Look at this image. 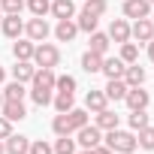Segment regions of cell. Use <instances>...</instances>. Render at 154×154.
Segmentation results:
<instances>
[{
	"label": "cell",
	"instance_id": "7",
	"mask_svg": "<svg viewBox=\"0 0 154 154\" xmlns=\"http://www.w3.org/2000/svg\"><path fill=\"white\" fill-rule=\"evenodd\" d=\"M54 69L51 66H36L33 79H30V88H45V91H54Z\"/></svg>",
	"mask_w": 154,
	"mask_h": 154
},
{
	"label": "cell",
	"instance_id": "31",
	"mask_svg": "<svg viewBox=\"0 0 154 154\" xmlns=\"http://www.w3.org/2000/svg\"><path fill=\"white\" fill-rule=\"evenodd\" d=\"M24 6L30 9V15H36V18H45V15H48V9H51V0H27Z\"/></svg>",
	"mask_w": 154,
	"mask_h": 154
},
{
	"label": "cell",
	"instance_id": "11",
	"mask_svg": "<svg viewBox=\"0 0 154 154\" xmlns=\"http://www.w3.org/2000/svg\"><path fill=\"white\" fill-rule=\"evenodd\" d=\"M0 112H3V118H9V121H24V118H27L24 100H3Z\"/></svg>",
	"mask_w": 154,
	"mask_h": 154
},
{
	"label": "cell",
	"instance_id": "21",
	"mask_svg": "<svg viewBox=\"0 0 154 154\" xmlns=\"http://www.w3.org/2000/svg\"><path fill=\"white\" fill-rule=\"evenodd\" d=\"M109 45H112L109 33H100V30H94V33H91V42H88V51H97V54H103V57H106Z\"/></svg>",
	"mask_w": 154,
	"mask_h": 154
},
{
	"label": "cell",
	"instance_id": "32",
	"mask_svg": "<svg viewBox=\"0 0 154 154\" xmlns=\"http://www.w3.org/2000/svg\"><path fill=\"white\" fill-rule=\"evenodd\" d=\"M24 94H27V91H24V85H21V82H15V79L3 88V100H24Z\"/></svg>",
	"mask_w": 154,
	"mask_h": 154
},
{
	"label": "cell",
	"instance_id": "34",
	"mask_svg": "<svg viewBox=\"0 0 154 154\" xmlns=\"http://www.w3.org/2000/svg\"><path fill=\"white\" fill-rule=\"evenodd\" d=\"M0 9H3V15H21L24 0H0Z\"/></svg>",
	"mask_w": 154,
	"mask_h": 154
},
{
	"label": "cell",
	"instance_id": "22",
	"mask_svg": "<svg viewBox=\"0 0 154 154\" xmlns=\"http://www.w3.org/2000/svg\"><path fill=\"white\" fill-rule=\"evenodd\" d=\"M75 24H79V30H85V33H94V30H97V24H100V15H94V12L82 9V12H79V18H75Z\"/></svg>",
	"mask_w": 154,
	"mask_h": 154
},
{
	"label": "cell",
	"instance_id": "18",
	"mask_svg": "<svg viewBox=\"0 0 154 154\" xmlns=\"http://www.w3.org/2000/svg\"><path fill=\"white\" fill-rule=\"evenodd\" d=\"M57 21L60 18H75V0H51V9H48Z\"/></svg>",
	"mask_w": 154,
	"mask_h": 154
},
{
	"label": "cell",
	"instance_id": "17",
	"mask_svg": "<svg viewBox=\"0 0 154 154\" xmlns=\"http://www.w3.org/2000/svg\"><path fill=\"white\" fill-rule=\"evenodd\" d=\"M106 106H109V97H106L103 91H94V88H91V91L85 94V109H88V112L97 115V112H103Z\"/></svg>",
	"mask_w": 154,
	"mask_h": 154
},
{
	"label": "cell",
	"instance_id": "6",
	"mask_svg": "<svg viewBox=\"0 0 154 154\" xmlns=\"http://www.w3.org/2000/svg\"><path fill=\"white\" fill-rule=\"evenodd\" d=\"M130 36H133L136 42H151V39H154V24H151V18H136V21L130 24Z\"/></svg>",
	"mask_w": 154,
	"mask_h": 154
},
{
	"label": "cell",
	"instance_id": "44",
	"mask_svg": "<svg viewBox=\"0 0 154 154\" xmlns=\"http://www.w3.org/2000/svg\"><path fill=\"white\" fill-rule=\"evenodd\" d=\"M0 154H6V148H3V139H0Z\"/></svg>",
	"mask_w": 154,
	"mask_h": 154
},
{
	"label": "cell",
	"instance_id": "19",
	"mask_svg": "<svg viewBox=\"0 0 154 154\" xmlns=\"http://www.w3.org/2000/svg\"><path fill=\"white\" fill-rule=\"evenodd\" d=\"M121 79L127 82V88H139V85L145 82V69L139 66V60H136V63H127V69H124Z\"/></svg>",
	"mask_w": 154,
	"mask_h": 154
},
{
	"label": "cell",
	"instance_id": "43",
	"mask_svg": "<svg viewBox=\"0 0 154 154\" xmlns=\"http://www.w3.org/2000/svg\"><path fill=\"white\" fill-rule=\"evenodd\" d=\"M79 154H94V151H91V148H82V151H79Z\"/></svg>",
	"mask_w": 154,
	"mask_h": 154
},
{
	"label": "cell",
	"instance_id": "30",
	"mask_svg": "<svg viewBox=\"0 0 154 154\" xmlns=\"http://www.w3.org/2000/svg\"><path fill=\"white\" fill-rule=\"evenodd\" d=\"M118 57H121L124 63H136V60H139V45H136V42H130V39H127V42H121V54H118Z\"/></svg>",
	"mask_w": 154,
	"mask_h": 154
},
{
	"label": "cell",
	"instance_id": "37",
	"mask_svg": "<svg viewBox=\"0 0 154 154\" xmlns=\"http://www.w3.org/2000/svg\"><path fill=\"white\" fill-rule=\"evenodd\" d=\"M82 9H88V12H94V15H103V12L109 9V3H106V0H85Z\"/></svg>",
	"mask_w": 154,
	"mask_h": 154
},
{
	"label": "cell",
	"instance_id": "36",
	"mask_svg": "<svg viewBox=\"0 0 154 154\" xmlns=\"http://www.w3.org/2000/svg\"><path fill=\"white\" fill-rule=\"evenodd\" d=\"M30 97H33L36 106H48L51 103V91H45V88H30Z\"/></svg>",
	"mask_w": 154,
	"mask_h": 154
},
{
	"label": "cell",
	"instance_id": "35",
	"mask_svg": "<svg viewBox=\"0 0 154 154\" xmlns=\"http://www.w3.org/2000/svg\"><path fill=\"white\" fill-rule=\"evenodd\" d=\"M54 91L75 94V79H72V75H57V79H54Z\"/></svg>",
	"mask_w": 154,
	"mask_h": 154
},
{
	"label": "cell",
	"instance_id": "14",
	"mask_svg": "<svg viewBox=\"0 0 154 154\" xmlns=\"http://www.w3.org/2000/svg\"><path fill=\"white\" fill-rule=\"evenodd\" d=\"M0 30H3L9 39H18L24 33V21L18 15H3V21H0Z\"/></svg>",
	"mask_w": 154,
	"mask_h": 154
},
{
	"label": "cell",
	"instance_id": "5",
	"mask_svg": "<svg viewBox=\"0 0 154 154\" xmlns=\"http://www.w3.org/2000/svg\"><path fill=\"white\" fill-rule=\"evenodd\" d=\"M124 103L130 106V112H136V109H148V103H151V94L139 85V88H127V97H124Z\"/></svg>",
	"mask_w": 154,
	"mask_h": 154
},
{
	"label": "cell",
	"instance_id": "46",
	"mask_svg": "<svg viewBox=\"0 0 154 154\" xmlns=\"http://www.w3.org/2000/svg\"><path fill=\"white\" fill-rule=\"evenodd\" d=\"M0 21H3V9H0Z\"/></svg>",
	"mask_w": 154,
	"mask_h": 154
},
{
	"label": "cell",
	"instance_id": "28",
	"mask_svg": "<svg viewBox=\"0 0 154 154\" xmlns=\"http://www.w3.org/2000/svg\"><path fill=\"white\" fill-rule=\"evenodd\" d=\"M54 154H75V139L72 136H57L54 145H51Z\"/></svg>",
	"mask_w": 154,
	"mask_h": 154
},
{
	"label": "cell",
	"instance_id": "10",
	"mask_svg": "<svg viewBox=\"0 0 154 154\" xmlns=\"http://www.w3.org/2000/svg\"><path fill=\"white\" fill-rule=\"evenodd\" d=\"M75 33H79V24H75L72 18H60V21L54 24V36H57V42H72Z\"/></svg>",
	"mask_w": 154,
	"mask_h": 154
},
{
	"label": "cell",
	"instance_id": "23",
	"mask_svg": "<svg viewBox=\"0 0 154 154\" xmlns=\"http://www.w3.org/2000/svg\"><path fill=\"white\" fill-rule=\"evenodd\" d=\"M100 66H103V54H97V51H85L82 54V69L85 72H100Z\"/></svg>",
	"mask_w": 154,
	"mask_h": 154
},
{
	"label": "cell",
	"instance_id": "27",
	"mask_svg": "<svg viewBox=\"0 0 154 154\" xmlns=\"http://www.w3.org/2000/svg\"><path fill=\"white\" fill-rule=\"evenodd\" d=\"M51 106H54L57 112H69V109L75 106V100H72V94H66V91H57V94L51 97Z\"/></svg>",
	"mask_w": 154,
	"mask_h": 154
},
{
	"label": "cell",
	"instance_id": "4",
	"mask_svg": "<svg viewBox=\"0 0 154 154\" xmlns=\"http://www.w3.org/2000/svg\"><path fill=\"white\" fill-rule=\"evenodd\" d=\"M24 33H27V39H33V42H45L48 33H51V27H48L45 18H36V15H33V18L24 24Z\"/></svg>",
	"mask_w": 154,
	"mask_h": 154
},
{
	"label": "cell",
	"instance_id": "24",
	"mask_svg": "<svg viewBox=\"0 0 154 154\" xmlns=\"http://www.w3.org/2000/svg\"><path fill=\"white\" fill-rule=\"evenodd\" d=\"M97 127H100V130H115V127H118V115L106 106L103 112H97Z\"/></svg>",
	"mask_w": 154,
	"mask_h": 154
},
{
	"label": "cell",
	"instance_id": "26",
	"mask_svg": "<svg viewBox=\"0 0 154 154\" xmlns=\"http://www.w3.org/2000/svg\"><path fill=\"white\" fill-rule=\"evenodd\" d=\"M136 145L145 148V151H154V127L151 124L142 127V130H136Z\"/></svg>",
	"mask_w": 154,
	"mask_h": 154
},
{
	"label": "cell",
	"instance_id": "25",
	"mask_svg": "<svg viewBox=\"0 0 154 154\" xmlns=\"http://www.w3.org/2000/svg\"><path fill=\"white\" fill-rule=\"evenodd\" d=\"M51 130H54V136H72V127H69V118H66V112H57V115H54V121H51Z\"/></svg>",
	"mask_w": 154,
	"mask_h": 154
},
{
	"label": "cell",
	"instance_id": "15",
	"mask_svg": "<svg viewBox=\"0 0 154 154\" xmlns=\"http://www.w3.org/2000/svg\"><path fill=\"white\" fill-rule=\"evenodd\" d=\"M109 39L118 42V45L130 39V24H127V18H115V21L109 24Z\"/></svg>",
	"mask_w": 154,
	"mask_h": 154
},
{
	"label": "cell",
	"instance_id": "8",
	"mask_svg": "<svg viewBox=\"0 0 154 154\" xmlns=\"http://www.w3.org/2000/svg\"><path fill=\"white\" fill-rule=\"evenodd\" d=\"M151 15V3L148 0H124V18H148Z\"/></svg>",
	"mask_w": 154,
	"mask_h": 154
},
{
	"label": "cell",
	"instance_id": "48",
	"mask_svg": "<svg viewBox=\"0 0 154 154\" xmlns=\"http://www.w3.org/2000/svg\"><path fill=\"white\" fill-rule=\"evenodd\" d=\"M148 3H151V6H154V0H148Z\"/></svg>",
	"mask_w": 154,
	"mask_h": 154
},
{
	"label": "cell",
	"instance_id": "2",
	"mask_svg": "<svg viewBox=\"0 0 154 154\" xmlns=\"http://www.w3.org/2000/svg\"><path fill=\"white\" fill-rule=\"evenodd\" d=\"M33 63L36 66H57L60 63V48L57 45H51V42H36V48H33Z\"/></svg>",
	"mask_w": 154,
	"mask_h": 154
},
{
	"label": "cell",
	"instance_id": "45",
	"mask_svg": "<svg viewBox=\"0 0 154 154\" xmlns=\"http://www.w3.org/2000/svg\"><path fill=\"white\" fill-rule=\"evenodd\" d=\"M0 106H3V88H0Z\"/></svg>",
	"mask_w": 154,
	"mask_h": 154
},
{
	"label": "cell",
	"instance_id": "29",
	"mask_svg": "<svg viewBox=\"0 0 154 154\" xmlns=\"http://www.w3.org/2000/svg\"><path fill=\"white\" fill-rule=\"evenodd\" d=\"M66 118H69V127H72V133H75L79 127L88 124V109H75V106H72V109L66 112Z\"/></svg>",
	"mask_w": 154,
	"mask_h": 154
},
{
	"label": "cell",
	"instance_id": "3",
	"mask_svg": "<svg viewBox=\"0 0 154 154\" xmlns=\"http://www.w3.org/2000/svg\"><path fill=\"white\" fill-rule=\"evenodd\" d=\"M72 136H75V145H79V148H97L103 142V130L97 124H85V127L75 130Z\"/></svg>",
	"mask_w": 154,
	"mask_h": 154
},
{
	"label": "cell",
	"instance_id": "13",
	"mask_svg": "<svg viewBox=\"0 0 154 154\" xmlns=\"http://www.w3.org/2000/svg\"><path fill=\"white\" fill-rule=\"evenodd\" d=\"M124 69H127V63H124L121 57H103L100 72L106 75V79H121V75H124Z\"/></svg>",
	"mask_w": 154,
	"mask_h": 154
},
{
	"label": "cell",
	"instance_id": "16",
	"mask_svg": "<svg viewBox=\"0 0 154 154\" xmlns=\"http://www.w3.org/2000/svg\"><path fill=\"white\" fill-rule=\"evenodd\" d=\"M33 48H36V42L33 39H15L12 42V57L15 60H33Z\"/></svg>",
	"mask_w": 154,
	"mask_h": 154
},
{
	"label": "cell",
	"instance_id": "47",
	"mask_svg": "<svg viewBox=\"0 0 154 154\" xmlns=\"http://www.w3.org/2000/svg\"><path fill=\"white\" fill-rule=\"evenodd\" d=\"M148 18H151V24H154V15H148Z\"/></svg>",
	"mask_w": 154,
	"mask_h": 154
},
{
	"label": "cell",
	"instance_id": "12",
	"mask_svg": "<svg viewBox=\"0 0 154 154\" xmlns=\"http://www.w3.org/2000/svg\"><path fill=\"white\" fill-rule=\"evenodd\" d=\"M33 72H36V63H33V60H15V66H12V79L21 82V85H27V82L33 79Z\"/></svg>",
	"mask_w": 154,
	"mask_h": 154
},
{
	"label": "cell",
	"instance_id": "39",
	"mask_svg": "<svg viewBox=\"0 0 154 154\" xmlns=\"http://www.w3.org/2000/svg\"><path fill=\"white\" fill-rule=\"evenodd\" d=\"M12 133V121L9 118H3V115H0V139H6Z\"/></svg>",
	"mask_w": 154,
	"mask_h": 154
},
{
	"label": "cell",
	"instance_id": "42",
	"mask_svg": "<svg viewBox=\"0 0 154 154\" xmlns=\"http://www.w3.org/2000/svg\"><path fill=\"white\" fill-rule=\"evenodd\" d=\"M3 82H6V69L0 66V85H3Z\"/></svg>",
	"mask_w": 154,
	"mask_h": 154
},
{
	"label": "cell",
	"instance_id": "33",
	"mask_svg": "<svg viewBox=\"0 0 154 154\" xmlns=\"http://www.w3.org/2000/svg\"><path fill=\"white\" fill-rule=\"evenodd\" d=\"M130 130L136 133V130H142V127H148V115H145V109H136V112H130Z\"/></svg>",
	"mask_w": 154,
	"mask_h": 154
},
{
	"label": "cell",
	"instance_id": "1",
	"mask_svg": "<svg viewBox=\"0 0 154 154\" xmlns=\"http://www.w3.org/2000/svg\"><path fill=\"white\" fill-rule=\"evenodd\" d=\"M103 142L115 151V154H133L139 145H136V133H130V130H106V136H103Z\"/></svg>",
	"mask_w": 154,
	"mask_h": 154
},
{
	"label": "cell",
	"instance_id": "40",
	"mask_svg": "<svg viewBox=\"0 0 154 154\" xmlns=\"http://www.w3.org/2000/svg\"><path fill=\"white\" fill-rule=\"evenodd\" d=\"M91 151H94V154H115V151H112L106 142H100V145H97V148H91Z\"/></svg>",
	"mask_w": 154,
	"mask_h": 154
},
{
	"label": "cell",
	"instance_id": "38",
	"mask_svg": "<svg viewBox=\"0 0 154 154\" xmlns=\"http://www.w3.org/2000/svg\"><path fill=\"white\" fill-rule=\"evenodd\" d=\"M27 154H54V151H51V145L45 139H36V142H30V151Z\"/></svg>",
	"mask_w": 154,
	"mask_h": 154
},
{
	"label": "cell",
	"instance_id": "9",
	"mask_svg": "<svg viewBox=\"0 0 154 154\" xmlns=\"http://www.w3.org/2000/svg\"><path fill=\"white\" fill-rule=\"evenodd\" d=\"M3 148H6V154H27L30 151V139L21 136V133H9L3 139Z\"/></svg>",
	"mask_w": 154,
	"mask_h": 154
},
{
	"label": "cell",
	"instance_id": "20",
	"mask_svg": "<svg viewBox=\"0 0 154 154\" xmlns=\"http://www.w3.org/2000/svg\"><path fill=\"white\" fill-rule=\"evenodd\" d=\"M103 94H106L109 100H115V103H118V100H124V97H127V82H124V79H109V82H106V88H103Z\"/></svg>",
	"mask_w": 154,
	"mask_h": 154
},
{
	"label": "cell",
	"instance_id": "41",
	"mask_svg": "<svg viewBox=\"0 0 154 154\" xmlns=\"http://www.w3.org/2000/svg\"><path fill=\"white\" fill-rule=\"evenodd\" d=\"M148 57H151V63H154V39L148 42Z\"/></svg>",
	"mask_w": 154,
	"mask_h": 154
}]
</instances>
